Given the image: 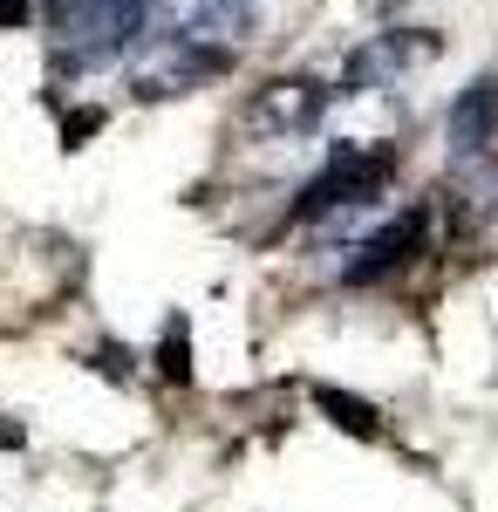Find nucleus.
Wrapping results in <instances>:
<instances>
[{
	"mask_svg": "<svg viewBox=\"0 0 498 512\" xmlns=\"http://www.w3.org/2000/svg\"><path fill=\"white\" fill-rule=\"evenodd\" d=\"M389 171H396V144H348L342 158L301 192L294 219H328V212H355V205H369V198L389 185Z\"/></svg>",
	"mask_w": 498,
	"mask_h": 512,
	"instance_id": "nucleus-1",
	"label": "nucleus"
},
{
	"mask_svg": "<svg viewBox=\"0 0 498 512\" xmlns=\"http://www.w3.org/2000/svg\"><path fill=\"white\" fill-rule=\"evenodd\" d=\"M48 14L69 55H116L130 35H144L151 0H48Z\"/></svg>",
	"mask_w": 498,
	"mask_h": 512,
	"instance_id": "nucleus-2",
	"label": "nucleus"
},
{
	"mask_svg": "<svg viewBox=\"0 0 498 512\" xmlns=\"http://www.w3.org/2000/svg\"><path fill=\"white\" fill-rule=\"evenodd\" d=\"M437 55V35L430 28H396V35H376L362 41L355 55L342 62V76H335V96H369V89H396V82L423 69Z\"/></svg>",
	"mask_w": 498,
	"mask_h": 512,
	"instance_id": "nucleus-3",
	"label": "nucleus"
},
{
	"mask_svg": "<svg viewBox=\"0 0 498 512\" xmlns=\"http://www.w3.org/2000/svg\"><path fill=\"white\" fill-rule=\"evenodd\" d=\"M226 62H232L226 48H205V41H185V35H157L144 48V62L130 69V82H137V96H192L198 82H212Z\"/></svg>",
	"mask_w": 498,
	"mask_h": 512,
	"instance_id": "nucleus-4",
	"label": "nucleus"
},
{
	"mask_svg": "<svg viewBox=\"0 0 498 512\" xmlns=\"http://www.w3.org/2000/svg\"><path fill=\"white\" fill-rule=\"evenodd\" d=\"M328 103H335V82L321 76H273L260 96H253V110H246V130L253 137H301L314 123L328 117Z\"/></svg>",
	"mask_w": 498,
	"mask_h": 512,
	"instance_id": "nucleus-5",
	"label": "nucleus"
},
{
	"mask_svg": "<svg viewBox=\"0 0 498 512\" xmlns=\"http://www.w3.org/2000/svg\"><path fill=\"white\" fill-rule=\"evenodd\" d=\"M423 239H430V205H403L389 226H376L369 239H355V246H348L342 280H348V287H369V280L410 267V260L423 253Z\"/></svg>",
	"mask_w": 498,
	"mask_h": 512,
	"instance_id": "nucleus-6",
	"label": "nucleus"
},
{
	"mask_svg": "<svg viewBox=\"0 0 498 512\" xmlns=\"http://www.w3.org/2000/svg\"><path fill=\"white\" fill-rule=\"evenodd\" d=\"M492 144H498V76H478L451 96V151L485 158Z\"/></svg>",
	"mask_w": 498,
	"mask_h": 512,
	"instance_id": "nucleus-7",
	"label": "nucleus"
},
{
	"mask_svg": "<svg viewBox=\"0 0 498 512\" xmlns=\"http://www.w3.org/2000/svg\"><path fill=\"white\" fill-rule=\"evenodd\" d=\"M321 410H335V424H348V431H376V417H369V410H362V403H355V396H335V390H321Z\"/></svg>",
	"mask_w": 498,
	"mask_h": 512,
	"instance_id": "nucleus-8",
	"label": "nucleus"
},
{
	"mask_svg": "<svg viewBox=\"0 0 498 512\" xmlns=\"http://www.w3.org/2000/svg\"><path fill=\"white\" fill-rule=\"evenodd\" d=\"M369 7H403V0H369Z\"/></svg>",
	"mask_w": 498,
	"mask_h": 512,
	"instance_id": "nucleus-9",
	"label": "nucleus"
}]
</instances>
